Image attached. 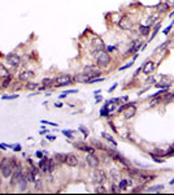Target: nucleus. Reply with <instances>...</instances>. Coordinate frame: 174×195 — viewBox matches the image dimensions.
I'll return each mask as SVG.
<instances>
[{"label":"nucleus","instance_id":"1","mask_svg":"<svg viewBox=\"0 0 174 195\" xmlns=\"http://www.w3.org/2000/svg\"><path fill=\"white\" fill-rule=\"evenodd\" d=\"M0 172L4 176V178H9L13 173V159L12 160H3L0 163Z\"/></svg>","mask_w":174,"mask_h":195},{"label":"nucleus","instance_id":"2","mask_svg":"<svg viewBox=\"0 0 174 195\" xmlns=\"http://www.w3.org/2000/svg\"><path fill=\"white\" fill-rule=\"evenodd\" d=\"M96 59H98V63L103 66H106L110 63V56L106 52H103V51H99V53L96 55Z\"/></svg>","mask_w":174,"mask_h":195},{"label":"nucleus","instance_id":"3","mask_svg":"<svg viewBox=\"0 0 174 195\" xmlns=\"http://www.w3.org/2000/svg\"><path fill=\"white\" fill-rule=\"evenodd\" d=\"M5 60H7V63L10 66H14V68H17L20 65V63H21V59H20V56L17 53H9Z\"/></svg>","mask_w":174,"mask_h":195},{"label":"nucleus","instance_id":"4","mask_svg":"<svg viewBox=\"0 0 174 195\" xmlns=\"http://www.w3.org/2000/svg\"><path fill=\"white\" fill-rule=\"evenodd\" d=\"M22 174H24V173H22V166L18 165L17 169L14 170V173H12V176H10V177H12V178H10V185L13 186L14 183H18V181H20V178L22 177Z\"/></svg>","mask_w":174,"mask_h":195},{"label":"nucleus","instance_id":"5","mask_svg":"<svg viewBox=\"0 0 174 195\" xmlns=\"http://www.w3.org/2000/svg\"><path fill=\"white\" fill-rule=\"evenodd\" d=\"M55 81L57 82V87H61V86H65V85H70L71 83V77L69 74H61Z\"/></svg>","mask_w":174,"mask_h":195},{"label":"nucleus","instance_id":"6","mask_svg":"<svg viewBox=\"0 0 174 195\" xmlns=\"http://www.w3.org/2000/svg\"><path fill=\"white\" fill-rule=\"evenodd\" d=\"M86 161H87V164H88L91 168H94V169H96V168L99 166V159H98V156H95L94 154H90V155L86 156Z\"/></svg>","mask_w":174,"mask_h":195},{"label":"nucleus","instance_id":"7","mask_svg":"<svg viewBox=\"0 0 174 195\" xmlns=\"http://www.w3.org/2000/svg\"><path fill=\"white\" fill-rule=\"evenodd\" d=\"M131 21H130V18H127V17H122L120 21H118V26H120V29H122V30H129V29H131Z\"/></svg>","mask_w":174,"mask_h":195},{"label":"nucleus","instance_id":"8","mask_svg":"<svg viewBox=\"0 0 174 195\" xmlns=\"http://www.w3.org/2000/svg\"><path fill=\"white\" fill-rule=\"evenodd\" d=\"M94 176H95V180H96L99 183H103L105 180H106V174H105V172L104 170H102V169H98V168H96Z\"/></svg>","mask_w":174,"mask_h":195},{"label":"nucleus","instance_id":"9","mask_svg":"<svg viewBox=\"0 0 174 195\" xmlns=\"http://www.w3.org/2000/svg\"><path fill=\"white\" fill-rule=\"evenodd\" d=\"M109 154H113V155H114L113 157H114V159H116L117 161H120V163H121L122 165H125V166H127V168L130 166V160H127V159H126L125 156L120 155V154H114V152H112V151H109Z\"/></svg>","mask_w":174,"mask_h":195},{"label":"nucleus","instance_id":"10","mask_svg":"<svg viewBox=\"0 0 174 195\" xmlns=\"http://www.w3.org/2000/svg\"><path fill=\"white\" fill-rule=\"evenodd\" d=\"M92 48L96 51V52H99V51H103V48H104V43H103V40L100 38H95L92 40Z\"/></svg>","mask_w":174,"mask_h":195},{"label":"nucleus","instance_id":"11","mask_svg":"<svg viewBox=\"0 0 174 195\" xmlns=\"http://www.w3.org/2000/svg\"><path fill=\"white\" fill-rule=\"evenodd\" d=\"M135 113H137V107L134 105V103H131V104L126 108V111H125V117H126V118H131V117H134Z\"/></svg>","mask_w":174,"mask_h":195},{"label":"nucleus","instance_id":"12","mask_svg":"<svg viewBox=\"0 0 174 195\" xmlns=\"http://www.w3.org/2000/svg\"><path fill=\"white\" fill-rule=\"evenodd\" d=\"M65 163H66L69 166H77V165H78V159H77V156H75V155L69 154V155H66V160H65Z\"/></svg>","mask_w":174,"mask_h":195},{"label":"nucleus","instance_id":"13","mask_svg":"<svg viewBox=\"0 0 174 195\" xmlns=\"http://www.w3.org/2000/svg\"><path fill=\"white\" fill-rule=\"evenodd\" d=\"M155 69V63L153 61H147L143 66V73L144 74H151Z\"/></svg>","mask_w":174,"mask_h":195},{"label":"nucleus","instance_id":"14","mask_svg":"<svg viewBox=\"0 0 174 195\" xmlns=\"http://www.w3.org/2000/svg\"><path fill=\"white\" fill-rule=\"evenodd\" d=\"M140 47H142V42H140V40H134L133 44H131V47L129 48V53L138 52V51L140 49Z\"/></svg>","mask_w":174,"mask_h":195},{"label":"nucleus","instance_id":"15","mask_svg":"<svg viewBox=\"0 0 174 195\" xmlns=\"http://www.w3.org/2000/svg\"><path fill=\"white\" fill-rule=\"evenodd\" d=\"M18 185H20V190H21V191H25V190H26V187H27V178H26L25 174H22V177L20 178Z\"/></svg>","mask_w":174,"mask_h":195},{"label":"nucleus","instance_id":"16","mask_svg":"<svg viewBox=\"0 0 174 195\" xmlns=\"http://www.w3.org/2000/svg\"><path fill=\"white\" fill-rule=\"evenodd\" d=\"M48 160L49 159H42L40 161H39V166L42 168V170L43 172H49V168H48Z\"/></svg>","mask_w":174,"mask_h":195},{"label":"nucleus","instance_id":"17","mask_svg":"<svg viewBox=\"0 0 174 195\" xmlns=\"http://www.w3.org/2000/svg\"><path fill=\"white\" fill-rule=\"evenodd\" d=\"M34 76V73L33 72H22V73H20V76H18V78H20V81L21 82H24V81H27L30 77H33Z\"/></svg>","mask_w":174,"mask_h":195},{"label":"nucleus","instance_id":"18","mask_svg":"<svg viewBox=\"0 0 174 195\" xmlns=\"http://www.w3.org/2000/svg\"><path fill=\"white\" fill-rule=\"evenodd\" d=\"M77 148H79V150H82V151H86V152H88V154H95V150L92 148V147H88V146H83V144H74Z\"/></svg>","mask_w":174,"mask_h":195},{"label":"nucleus","instance_id":"19","mask_svg":"<svg viewBox=\"0 0 174 195\" xmlns=\"http://www.w3.org/2000/svg\"><path fill=\"white\" fill-rule=\"evenodd\" d=\"M75 79L78 81V82H85V83H87V81L90 79V76L87 74V73H81V74H78L77 77H75Z\"/></svg>","mask_w":174,"mask_h":195},{"label":"nucleus","instance_id":"20","mask_svg":"<svg viewBox=\"0 0 174 195\" xmlns=\"http://www.w3.org/2000/svg\"><path fill=\"white\" fill-rule=\"evenodd\" d=\"M129 186H131V180H121V182H120V185H118V187H120L121 190H125V189L129 187Z\"/></svg>","mask_w":174,"mask_h":195},{"label":"nucleus","instance_id":"21","mask_svg":"<svg viewBox=\"0 0 174 195\" xmlns=\"http://www.w3.org/2000/svg\"><path fill=\"white\" fill-rule=\"evenodd\" d=\"M164 189V185H157V186H152V187H148L145 191L148 193H157V191H161Z\"/></svg>","mask_w":174,"mask_h":195},{"label":"nucleus","instance_id":"22","mask_svg":"<svg viewBox=\"0 0 174 195\" xmlns=\"http://www.w3.org/2000/svg\"><path fill=\"white\" fill-rule=\"evenodd\" d=\"M91 144H94L96 148H99V150H104V151H108V148H105L104 146L102 144V142H99V141H96V139H92L91 141Z\"/></svg>","mask_w":174,"mask_h":195},{"label":"nucleus","instance_id":"23","mask_svg":"<svg viewBox=\"0 0 174 195\" xmlns=\"http://www.w3.org/2000/svg\"><path fill=\"white\" fill-rule=\"evenodd\" d=\"M149 31H151L149 26H139V33L142 35H148Z\"/></svg>","mask_w":174,"mask_h":195},{"label":"nucleus","instance_id":"24","mask_svg":"<svg viewBox=\"0 0 174 195\" xmlns=\"http://www.w3.org/2000/svg\"><path fill=\"white\" fill-rule=\"evenodd\" d=\"M55 160L59 161V163H65L66 155H64V154H56V155H55Z\"/></svg>","mask_w":174,"mask_h":195},{"label":"nucleus","instance_id":"25","mask_svg":"<svg viewBox=\"0 0 174 195\" xmlns=\"http://www.w3.org/2000/svg\"><path fill=\"white\" fill-rule=\"evenodd\" d=\"M102 135L104 137L105 139H108V142H110V143H112L113 146H117V143H116V141H114V139H113V138H112V137H110V135L108 134V133H105V131H103V133H102Z\"/></svg>","mask_w":174,"mask_h":195},{"label":"nucleus","instance_id":"26","mask_svg":"<svg viewBox=\"0 0 174 195\" xmlns=\"http://www.w3.org/2000/svg\"><path fill=\"white\" fill-rule=\"evenodd\" d=\"M53 82H56V81H55V79H52V78H44V79L42 81V83H43V86H44V87L51 86Z\"/></svg>","mask_w":174,"mask_h":195},{"label":"nucleus","instance_id":"27","mask_svg":"<svg viewBox=\"0 0 174 195\" xmlns=\"http://www.w3.org/2000/svg\"><path fill=\"white\" fill-rule=\"evenodd\" d=\"M25 87H26L27 90H35V88H38V87H39V85H38V83H35V82H27Z\"/></svg>","mask_w":174,"mask_h":195},{"label":"nucleus","instance_id":"28","mask_svg":"<svg viewBox=\"0 0 174 195\" xmlns=\"http://www.w3.org/2000/svg\"><path fill=\"white\" fill-rule=\"evenodd\" d=\"M9 76V73H8V70L3 66V65H0V77L1 78H5Z\"/></svg>","mask_w":174,"mask_h":195},{"label":"nucleus","instance_id":"29","mask_svg":"<svg viewBox=\"0 0 174 195\" xmlns=\"http://www.w3.org/2000/svg\"><path fill=\"white\" fill-rule=\"evenodd\" d=\"M139 178L142 180V182H148V181L155 180V178H156V176H142V177H139Z\"/></svg>","mask_w":174,"mask_h":195},{"label":"nucleus","instance_id":"30","mask_svg":"<svg viewBox=\"0 0 174 195\" xmlns=\"http://www.w3.org/2000/svg\"><path fill=\"white\" fill-rule=\"evenodd\" d=\"M10 76H8V77L4 78V81H3V85H1V87H4V88H7L8 86H9V83H10Z\"/></svg>","mask_w":174,"mask_h":195},{"label":"nucleus","instance_id":"31","mask_svg":"<svg viewBox=\"0 0 174 195\" xmlns=\"http://www.w3.org/2000/svg\"><path fill=\"white\" fill-rule=\"evenodd\" d=\"M160 26H161V22H157V24L155 25V27H153V31H152V37H151V39H152L155 35H156V34H157V31H159Z\"/></svg>","mask_w":174,"mask_h":195},{"label":"nucleus","instance_id":"32","mask_svg":"<svg viewBox=\"0 0 174 195\" xmlns=\"http://www.w3.org/2000/svg\"><path fill=\"white\" fill-rule=\"evenodd\" d=\"M48 168H49V172H52V170L56 168L55 160H52V159H49V160H48Z\"/></svg>","mask_w":174,"mask_h":195},{"label":"nucleus","instance_id":"33","mask_svg":"<svg viewBox=\"0 0 174 195\" xmlns=\"http://www.w3.org/2000/svg\"><path fill=\"white\" fill-rule=\"evenodd\" d=\"M151 157H152V159H153V161H156V163H160V164H161V163H164V159H161V157H157V155H155V154H151Z\"/></svg>","mask_w":174,"mask_h":195},{"label":"nucleus","instance_id":"34","mask_svg":"<svg viewBox=\"0 0 174 195\" xmlns=\"http://www.w3.org/2000/svg\"><path fill=\"white\" fill-rule=\"evenodd\" d=\"M17 98H18V94H14V95H10V96H7V95H3V96H1L3 100H4V99H5V100H10V99H17Z\"/></svg>","mask_w":174,"mask_h":195},{"label":"nucleus","instance_id":"35","mask_svg":"<svg viewBox=\"0 0 174 195\" xmlns=\"http://www.w3.org/2000/svg\"><path fill=\"white\" fill-rule=\"evenodd\" d=\"M160 100H161V99H160V96H156V98L152 100V103L149 104V107H156V105L160 103Z\"/></svg>","mask_w":174,"mask_h":195},{"label":"nucleus","instance_id":"36","mask_svg":"<svg viewBox=\"0 0 174 195\" xmlns=\"http://www.w3.org/2000/svg\"><path fill=\"white\" fill-rule=\"evenodd\" d=\"M168 8H169L168 4H160V5H159V10H160V12H166Z\"/></svg>","mask_w":174,"mask_h":195},{"label":"nucleus","instance_id":"37","mask_svg":"<svg viewBox=\"0 0 174 195\" xmlns=\"http://www.w3.org/2000/svg\"><path fill=\"white\" fill-rule=\"evenodd\" d=\"M100 115H102V116H109V109H108L106 107H103V108L100 109Z\"/></svg>","mask_w":174,"mask_h":195},{"label":"nucleus","instance_id":"38","mask_svg":"<svg viewBox=\"0 0 174 195\" xmlns=\"http://www.w3.org/2000/svg\"><path fill=\"white\" fill-rule=\"evenodd\" d=\"M170 86V83H156L157 88H168Z\"/></svg>","mask_w":174,"mask_h":195},{"label":"nucleus","instance_id":"39","mask_svg":"<svg viewBox=\"0 0 174 195\" xmlns=\"http://www.w3.org/2000/svg\"><path fill=\"white\" fill-rule=\"evenodd\" d=\"M174 99V94H172V95H169V94H166V96H165V99H164V102L165 103H169V102H172Z\"/></svg>","mask_w":174,"mask_h":195},{"label":"nucleus","instance_id":"40","mask_svg":"<svg viewBox=\"0 0 174 195\" xmlns=\"http://www.w3.org/2000/svg\"><path fill=\"white\" fill-rule=\"evenodd\" d=\"M63 134L65 135V137H68V138H73V131L71 130H63Z\"/></svg>","mask_w":174,"mask_h":195},{"label":"nucleus","instance_id":"41","mask_svg":"<svg viewBox=\"0 0 174 195\" xmlns=\"http://www.w3.org/2000/svg\"><path fill=\"white\" fill-rule=\"evenodd\" d=\"M130 104H131V103H127V104H124V105H121V107L118 108V112H122V111H125V109H126V108H127Z\"/></svg>","mask_w":174,"mask_h":195},{"label":"nucleus","instance_id":"42","mask_svg":"<svg viewBox=\"0 0 174 195\" xmlns=\"http://www.w3.org/2000/svg\"><path fill=\"white\" fill-rule=\"evenodd\" d=\"M79 130H81V131L85 134V137H87V135H88V130H87L86 127H83V126H79Z\"/></svg>","mask_w":174,"mask_h":195},{"label":"nucleus","instance_id":"43","mask_svg":"<svg viewBox=\"0 0 174 195\" xmlns=\"http://www.w3.org/2000/svg\"><path fill=\"white\" fill-rule=\"evenodd\" d=\"M172 26H173V24H170V25H169V26H168V27H165V30H164V31H162V33H164V34H165V35H166V34H169V31H170V30H172Z\"/></svg>","mask_w":174,"mask_h":195},{"label":"nucleus","instance_id":"44","mask_svg":"<svg viewBox=\"0 0 174 195\" xmlns=\"http://www.w3.org/2000/svg\"><path fill=\"white\" fill-rule=\"evenodd\" d=\"M110 190H112V191H113V193H120V191H121V189H120V187H118V186H116V185H113V186H112V189H110Z\"/></svg>","mask_w":174,"mask_h":195},{"label":"nucleus","instance_id":"45","mask_svg":"<svg viewBox=\"0 0 174 195\" xmlns=\"http://www.w3.org/2000/svg\"><path fill=\"white\" fill-rule=\"evenodd\" d=\"M42 124H46V125H51V126H57V124H55V122H49V121H44V120H42Z\"/></svg>","mask_w":174,"mask_h":195},{"label":"nucleus","instance_id":"46","mask_svg":"<svg viewBox=\"0 0 174 195\" xmlns=\"http://www.w3.org/2000/svg\"><path fill=\"white\" fill-rule=\"evenodd\" d=\"M96 193H106V190L103 189V186H99V187H96V190H95Z\"/></svg>","mask_w":174,"mask_h":195},{"label":"nucleus","instance_id":"47","mask_svg":"<svg viewBox=\"0 0 174 195\" xmlns=\"http://www.w3.org/2000/svg\"><path fill=\"white\" fill-rule=\"evenodd\" d=\"M133 64H134V63H129V64H126V65H124V66H121L120 69H121V70H124V69H127V68H130V66H133Z\"/></svg>","mask_w":174,"mask_h":195},{"label":"nucleus","instance_id":"48","mask_svg":"<svg viewBox=\"0 0 174 195\" xmlns=\"http://www.w3.org/2000/svg\"><path fill=\"white\" fill-rule=\"evenodd\" d=\"M170 42H172V40H166V42H165L164 44H161V46H160V49H162V48H165V47H166V46H168V44H169Z\"/></svg>","mask_w":174,"mask_h":195},{"label":"nucleus","instance_id":"49","mask_svg":"<svg viewBox=\"0 0 174 195\" xmlns=\"http://www.w3.org/2000/svg\"><path fill=\"white\" fill-rule=\"evenodd\" d=\"M12 148H13L14 151H21V146H20V144H16V146H12Z\"/></svg>","mask_w":174,"mask_h":195},{"label":"nucleus","instance_id":"50","mask_svg":"<svg viewBox=\"0 0 174 195\" xmlns=\"http://www.w3.org/2000/svg\"><path fill=\"white\" fill-rule=\"evenodd\" d=\"M139 189H134L133 190V193H140V191H143V186H138Z\"/></svg>","mask_w":174,"mask_h":195},{"label":"nucleus","instance_id":"51","mask_svg":"<svg viewBox=\"0 0 174 195\" xmlns=\"http://www.w3.org/2000/svg\"><path fill=\"white\" fill-rule=\"evenodd\" d=\"M166 4L169 7H174V0H166Z\"/></svg>","mask_w":174,"mask_h":195},{"label":"nucleus","instance_id":"52","mask_svg":"<svg viewBox=\"0 0 174 195\" xmlns=\"http://www.w3.org/2000/svg\"><path fill=\"white\" fill-rule=\"evenodd\" d=\"M36 157L42 159V157H43V152H42V151H36Z\"/></svg>","mask_w":174,"mask_h":195},{"label":"nucleus","instance_id":"53","mask_svg":"<svg viewBox=\"0 0 174 195\" xmlns=\"http://www.w3.org/2000/svg\"><path fill=\"white\" fill-rule=\"evenodd\" d=\"M109 125H110V127L113 129V131H114V133H117V129H116V126L113 125V122H109Z\"/></svg>","mask_w":174,"mask_h":195},{"label":"nucleus","instance_id":"54","mask_svg":"<svg viewBox=\"0 0 174 195\" xmlns=\"http://www.w3.org/2000/svg\"><path fill=\"white\" fill-rule=\"evenodd\" d=\"M114 49H116V47H114V46H110V47H108V48H106V51H108V52H109V51H114Z\"/></svg>","mask_w":174,"mask_h":195},{"label":"nucleus","instance_id":"55","mask_svg":"<svg viewBox=\"0 0 174 195\" xmlns=\"http://www.w3.org/2000/svg\"><path fill=\"white\" fill-rule=\"evenodd\" d=\"M168 152H173V154H174V143L170 146V148H169V151H168Z\"/></svg>","mask_w":174,"mask_h":195},{"label":"nucleus","instance_id":"56","mask_svg":"<svg viewBox=\"0 0 174 195\" xmlns=\"http://www.w3.org/2000/svg\"><path fill=\"white\" fill-rule=\"evenodd\" d=\"M66 95H68L66 92H63V94L60 95V99H64V98H66Z\"/></svg>","mask_w":174,"mask_h":195},{"label":"nucleus","instance_id":"57","mask_svg":"<svg viewBox=\"0 0 174 195\" xmlns=\"http://www.w3.org/2000/svg\"><path fill=\"white\" fill-rule=\"evenodd\" d=\"M47 139H49V141H55V139H56V137H51V135H47Z\"/></svg>","mask_w":174,"mask_h":195},{"label":"nucleus","instance_id":"58","mask_svg":"<svg viewBox=\"0 0 174 195\" xmlns=\"http://www.w3.org/2000/svg\"><path fill=\"white\" fill-rule=\"evenodd\" d=\"M140 70H142V68H138V69L135 70V73H134V74H135V76H138V74L140 73Z\"/></svg>","mask_w":174,"mask_h":195},{"label":"nucleus","instance_id":"59","mask_svg":"<svg viewBox=\"0 0 174 195\" xmlns=\"http://www.w3.org/2000/svg\"><path fill=\"white\" fill-rule=\"evenodd\" d=\"M56 107H57V108H61V107H63V103H56Z\"/></svg>","mask_w":174,"mask_h":195},{"label":"nucleus","instance_id":"60","mask_svg":"<svg viewBox=\"0 0 174 195\" xmlns=\"http://www.w3.org/2000/svg\"><path fill=\"white\" fill-rule=\"evenodd\" d=\"M7 146H8V144H0V148H4V150H7Z\"/></svg>","mask_w":174,"mask_h":195},{"label":"nucleus","instance_id":"61","mask_svg":"<svg viewBox=\"0 0 174 195\" xmlns=\"http://www.w3.org/2000/svg\"><path fill=\"white\" fill-rule=\"evenodd\" d=\"M116 86H117V85H113V86H112V87H110V90H109V91H113V90H114V88H116Z\"/></svg>","mask_w":174,"mask_h":195},{"label":"nucleus","instance_id":"62","mask_svg":"<svg viewBox=\"0 0 174 195\" xmlns=\"http://www.w3.org/2000/svg\"><path fill=\"white\" fill-rule=\"evenodd\" d=\"M170 183H174V178H173V180H172V181H170Z\"/></svg>","mask_w":174,"mask_h":195}]
</instances>
